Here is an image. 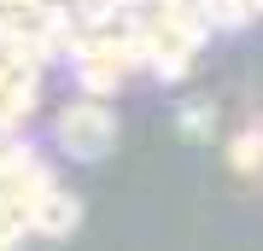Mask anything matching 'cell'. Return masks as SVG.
<instances>
[{"mask_svg": "<svg viewBox=\"0 0 263 251\" xmlns=\"http://www.w3.org/2000/svg\"><path fill=\"white\" fill-rule=\"evenodd\" d=\"M65 134H70V146H82V152H100L105 140H111V117H105L100 105H76V111L65 117Z\"/></svg>", "mask_w": 263, "mask_h": 251, "instance_id": "obj_1", "label": "cell"}]
</instances>
